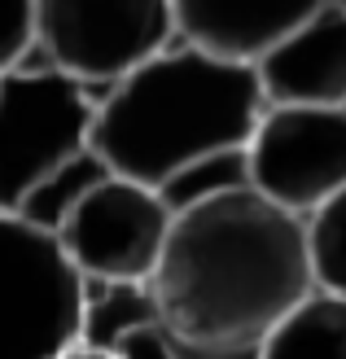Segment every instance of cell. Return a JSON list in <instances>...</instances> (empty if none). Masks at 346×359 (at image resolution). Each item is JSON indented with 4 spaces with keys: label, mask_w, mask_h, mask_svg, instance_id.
Here are the masks:
<instances>
[{
    "label": "cell",
    "mask_w": 346,
    "mask_h": 359,
    "mask_svg": "<svg viewBox=\"0 0 346 359\" xmlns=\"http://www.w3.org/2000/svg\"><path fill=\"white\" fill-rule=\"evenodd\" d=\"M312 290L307 219L254 189L180 210L149 276L158 329L180 359H259Z\"/></svg>",
    "instance_id": "obj_1"
},
{
    "label": "cell",
    "mask_w": 346,
    "mask_h": 359,
    "mask_svg": "<svg viewBox=\"0 0 346 359\" xmlns=\"http://www.w3.org/2000/svg\"><path fill=\"white\" fill-rule=\"evenodd\" d=\"M263 110L254 62L171 40L97 97L93 149L114 175L158 189L197 158L246 149Z\"/></svg>",
    "instance_id": "obj_2"
},
{
    "label": "cell",
    "mask_w": 346,
    "mask_h": 359,
    "mask_svg": "<svg viewBox=\"0 0 346 359\" xmlns=\"http://www.w3.org/2000/svg\"><path fill=\"white\" fill-rule=\"evenodd\" d=\"M88 285L53 232L0 210V359H62L84 342Z\"/></svg>",
    "instance_id": "obj_3"
},
{
    "label": "cell",
    "mask_w": 346,
    "mask_h": 359,
    "mask_svg": "<svg viewBox=\"0 0 346 359\" xmlns=\"http://www.w3.org/2000/svg\"><path fill=\"white\" fill-rule=\"evenodd\" d=\"M97 97L58 66H13L0 75V210L93 145Z\"/></svg>",
    "instance_id": "obj_4"
},
{
    "label": "cell",
    "mask_w": 346,
    "mask_h": 359,
    "mask_svg": "<svg viewBox=\"0 0 346 359\" xmlns=\"http://www.w3.org/2000/svg\"><path fill=\"white\" fill-rule=\"evenodd\" d=\"M171 40V0H35V44L88 88H110Z\"/></svg>",
    "instance_id": "obj_5"
},
{
    "label": "cell",
    "mask_w": 346,
    "mask_h": 359,
    "mask_svg": "<svg viewBox=\"0 0 346 359\" xmlns=\"http://www.w3.org/2000/svg\"><path fill=\"white\" fill-rule=\"evenodd\" d=\"M162 193L127 175H105L53 232L88 285H149L171 232Z\"/></svg>",
    "instance_id": "obj_6"
},
{
    "label": "cell",
    "mask_w": 346,
    "mask_h": 359,
    "mask_svg": "<svg viewBox=\"0 0 346 359\" xmlns=\"http://www.w3.org/2000/svg\"><path fill=\"white\" fill-rule=\"evenodd\" d=\"M250 189L289 215H316L346 189V105H267L246 145Z\"/></svg>",
    "instance_id": "obj_7"
},
{
    "label": "cell",
    "mask_w": 346,
    "mask_h": 359,
    "mask_svg": "<svg viewBox=\"0 0 346 359\" xmlns=\"http://www.w3.org/2000/svg\"><path fill=\"white\" fill-rule=\"evenodd\" d=\"M254 75L267 105H346V9L320 5L254 57Z\"/></svg>",
    "instance_id": "obj_8"
},
{
    "label": "cell",
    "mask_w": 346,
    "mask_h": 359,
    "mask_svg": "<svg viewBox=\"0 0 346 359\" xmlns=\"http://www.w3.org/2000/svg\"><path fill=\"white\" fill-rule=\"evenodd\" d=\"M175 35L220 57L254 62L329 0H171Z\"/></svg>",
    "instance_id": "obj_9"
},
{
    "label": "cell",
    "mask_w": 346,
    "mask_h": 359,
    "mask_svg": "<svg viewBox=\"0 0 346 359\" xmlns=\"http://www.w3.org/2000/svg\"><path fill=\"white\" fill-rule=\"evenodd\" d=\"M259 359H346V298L312 290L272 329Z\"/></svg>",
    "instance_id": "obj_10"
},
{
    "label": "cell",
    "mask_w": 346,
    "mask_h": 359,
    "mask_svg": "<svg viewBox=\"0 0 346 359\" xmlns=\"http://www.w3.org/2000/svg\"><path fill=\"white\" fill-rule=\"evenodd\" d=\"M97 290L101 294L88 290V298H84V342L79 346L114 355V346L127 333H136L145 325H158L149 285H97Z\"/></svg>",
    "instance_id": "obj_11"
},
{
    "label": "cell",
    "mask_w": 346,
    "mask_h": 359,
    "mask_svg": "<svg viewBox=\"0 0 346 359\" xmlns=\"http://www.w3.org/2000/svg\"><path fill=\"white\" fill-rule=\"evenodd\" d=\"M110 175V167H105V158L88 145L84 154H75L66 167H58L48 180H40L31 193H27V202L18 206L13 215H22V219H31L35 228H44V232H58L66 224V215L75 210L84 202V193L101 184V180Z\"/></svg>",
    "instance_id": "obj_12"
},
{
    "label": "cell",
    "mask_w": 346,
    "mask_h": 359,
    "mask_svg": "<svg viewBox=\"0 0 346 359\" xmlns=\"http://www.w3.org/2000/svg\"><path fill=\"white\" fill-rule=\"evenodd\" d=\"M237 189H250V163H246V149H224V154H211V158H197L185 171H175L167 184H158L162 202L171 206V215L189 210V206H202L211 197H224Z\"/></svg>",
    "instance_id": "obj_13"
},
{
    "label": "cell",
    "mask_w": 346,
    "mask_h": 359,
    "mask_svg": "<svg viewBox=\"0 0 346 359\" xmlns=\"http://www.w3.org/2000/svg\"><path fill=\"white\" fill-rule=\"evenodd\" d=\"M307 245H312L316 290L346 298V189L316 215H307Z\"/></svg>",
    "instance_id": "obj_14"
},
{
    "label": "cell",
    "mask_w": 346,
    "mask_h": 359,
    "mask_svg": "<svg viewBox=\"0 0 346 359\" xmlns=\"http://www.w3.org/2000/svg\"><path fill=\"white\" fill-rule=\"evenodd\" d=\"M35 48V0H0V75Z\"/></svg>",
    "instance_id": "obj_15"
},
{
    "label": "cell",
    "mask_w": 346,
    "mask_h": 359,
    "mask_svg": "<svg viewBox=\"0 0 346 359\" xmlns=\"http://www.w3.org/2000/svg\"><path fill=\"white\" fill-rule=\"evenodd\" d=\"M62 359H119V355H105V351H93V346H75V351H66Z\"/></svg>",
    "instance_id": "obj_16"
},
{
    "label": "cell",
    "mask_w": 346,
    "mask_h": 359,
    "mask_svg": "<svg viewBox=\"0 0 346 359\" xmlns=\"http://www.w3.org/2000/svg\"><path fill=\"white\" fill-rule=\"evenodd\" d=\"M333 5H342V9H346V0H333Z\"/></svg>",
    "instance_id": "obj_17"
}]
</instances>
